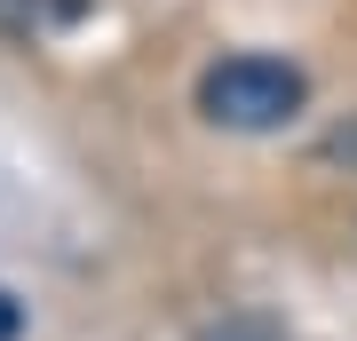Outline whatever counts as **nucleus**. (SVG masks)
<instances>
[{
  "instance_id": "obj_1",
  "label": "nucleus",
  "mask_w": 357,
  "mask_h": 341,
  "mask_svg": "<svg viewBox=\"0 0 357 341\" xmlns=\"http://www.w3.org/2000/svg\"><path fill=\"white\" fill-rule=\"evenodd\" d=\"M302 103H310V72L286 56H262V48H238L199 72V119L230 127V135H270Z\"/></svg>"
},
{
  "instance_id": "obj_2",
  "label": "nucleus",
  "mask_w": 357,
  "mask_h": 341,
  "mask_svg": "<svg viewBox=\"0 0 357 341\" xmlns=\"http://www.w3.org/2000/svg\"><path fill=\"white\" fill-rule=\"evenodd\" d=\"M88 16V0H0V40H48L72 32Z\"/></svg>"
},
{
  "instance_id": "obj_3",
  "label": "nucleus",
  "mask_w": 357,
  "mask_h": 341,
  "mask_svg": "<svg viewBox=\"0 0 357 341\" xmlns=\"http://www.w3.org/2000/svg\"><path fill=\"white\" fill-rule=\"evenodd\" d=\"M318 159H326V167H357V119L326 127V135H318Z\"/></svg>"
},
{
  "instance_id": "obj_4",
  "label": "nucleus",
  "mask_w": 357,
  "mask_h": 341,
  "mask_svg": "<svg viewBox=\"0 0 357 341\" xmlns=\"http://www.w3.org/2000/svg\"><path fill=\"white\" fill-rule=\"evenodd\" d=\"M16 333H24V302H16L8 286H0V341H16Z\"/></svg>"
},
{
  "instance_id": "obj_5",
  "label": "nucleus",
  "mask_w": 357,
  "mask_h": 341,
  "mask_svg": "<svg viewBox=\"0 0 357 341\" xmlns=\"http://www.w3.org/2000/svg\"><path fill=\"white\" fill-rule=\"evenodd\" d=\"M206 341H262V326H215Z\"/></svg>"
}]
</instances>
